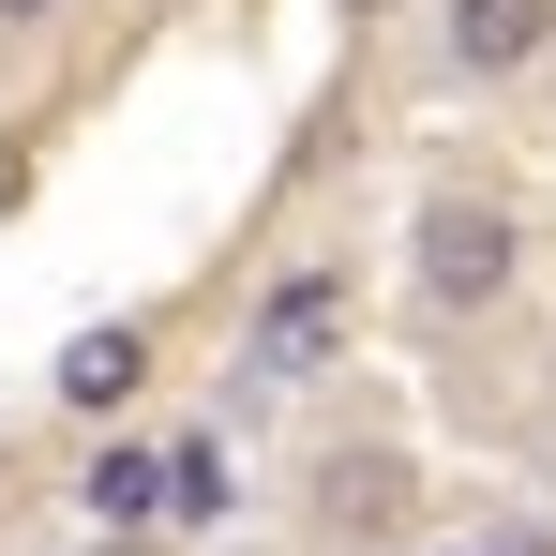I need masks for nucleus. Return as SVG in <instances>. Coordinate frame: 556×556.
Returning <instances> with one entry per match:
<instances>
[{
	"label": "nucleus",
	"mask_w": 556,
	"mask_h": 556,
	"mask_svg": "<svg viewBox=\"0 0 556 556\" xmlns=\"http://www.w3.org/2000/svg\"><path fill=\"white\" fill-rule=\"evenodd\" d=\"M406 286H421L437 316H496V301L527 286V226H511V195L437 181L421 211H406Z\"/></svg>",
	"instance_id": "obj_1"
},
{
	"label": "nucleus",
	"mask_w": 556,
	"mask_h": 556,
	"mask_svg": "<svg viewBox=\"0 0 556 556\" xmlns=\"http://www.w3.org/2000/svg\"><path fill=\"white\" fill-rule=\"evenodd\" d=\"M346 331H362V271H346V256H286V271L256 286V316H241V391H301V376H331Z\"/></svg>",
	"instance_id": "obj_2"
},
{
	"label": "nucleus",
	"mask_w": 556,
	"mask_h": 556,
	"mask_svg": "<svg viewBox=\"0 0 556 556\" xmlns=\"http://www.w3.org/2000/svg\"><path fill=\"white\" fill-rule=\"evenodd\" d=\"M542 46H556V0H452L437 15V61H452L466 91H511Z\"/></svg>",
	"instance_id": "obj_3"
},
{
	"label": "nucleus",
	"mask_w": 556,
	"mask_h": 556,
	"mask_svg": "<svg viewBox=\"0 0 556 556\" xmlns=\"http://www.w3.org/2000/svg\"><path fill=\"white\" fill-rule=\"evenodd\" d=\"M46 391L76 406V421H105V406H136L151 391V316H91L61 362H46Z\"/></svg>",
	"instance_id": "obj_4"
},
{
	"label": "nucleus",
	"mask_w": 556,
	"mask_h": 556,
	"mask_svg": "<svg viewBox=\"0 0 556 556\" xmlns=\"http://www.w3.org/2000/svg\"><path fill=\"white\" fill-rule=\"evenodd\" d=\"M76 496H91L105 542H151V527H166V452H151V437H91V481H76Z\"/></svg>",
	"instance_id": "obj_5"
},
{
	"label": "nucleus",
	"mask_w": 556,
	"mask_h": 556,
	"mask_svg": "<svg viewBox=\"0 0 556 556\" xmlns=\"http://www.w3.org/2000/svg\"><path fill=\"white\" fill-rule=\"evenodd\" d=\"M316 527H331V542H391V527H406V466L391 452H331L316 466Z\"/></svg>",
	"instance_id": "obj_6"
},
{
	"label": "nucleus",
	"mask_w": 556,
	"mask_h": 556,
	"mask_svg": "<svg viewBox=\"0 0 556 556\" xmlns=\"http://www.w3.org/2000/svg\"><path fill=\"white\" fill-rule=\"evenodd\" d=\"M211 511H226V452L181 437V452H166V527H211Z\"/></svg>",
	"instance_id": "obj_7"
},
{
	"label": "nucleus",
	"mask_w": 556,
	"mask_h": 556,
	"mask_svg": "<svg viewBox=\"0 0 556 556\" xmlns=\"http://www.w3.org/2000/svg\"><path fill=\"white\" fill-rule=\"evenodd\" d=\"M46 15H76V0H0V30H46Z\"/></svg>",
	"instance_id": "obj_8"
},
{
	"label": "nucleus",
	"mask_w": 556,
	"mask_h": 556,
	"mask_svg": "<svg viewBox=\"0 0 556 556\" xmlns=\"http://www.w3.org/2000/svg\"><path fill=\"white\" fill-rule=\"evenodd\" d=\"M15 195H30V151H15V136H0V211H15Z\"/></svg>",
	"instance_id": "obj_9"
},
{
	"label": "nucleus",
	"mask_w": 556,
	"mask_h": 556,
	"mask_svg": "<svg viewBox=\"0 0 556 556\" xmlns=\"http://www.w3.org/2000/svg\"><path fill=\"white\" fill-rule=\"evenodd\" d=\"M346 15H362V30H376V15H406V0H346Z\"/></svg>",
	"instance_id": "obj_10"
},
{
	"label": "nucleus",
	"mask_w": 556,
	"mask_h": 556,
	"mask_svg": "<svg viewBox=\"0 0 556 556\" xmlns=\"http://www.w3.org/2000/svg\"><path fill=\"white\" fill-rule=\"evenodd\" d=\"M91 556H166V542H91Z\"/></svg>",
	"instance_id": "obj_11"
}]
</instances>
